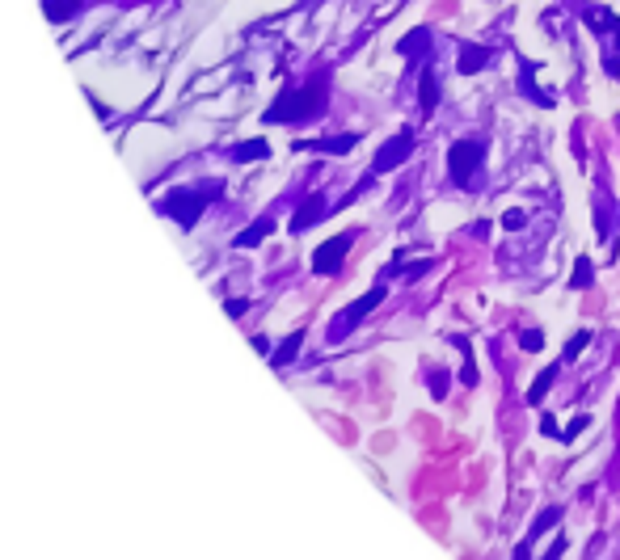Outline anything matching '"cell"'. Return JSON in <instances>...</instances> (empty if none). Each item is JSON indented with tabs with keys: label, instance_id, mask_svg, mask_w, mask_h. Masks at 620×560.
<instances>
[{
	"label": "cell",
	"instance_id": "cell-12",
	"mask_svg": "<svg viewBox=\"0 0 620 560\" xmlns=\"http://www.w3.org/2000/svg\"><path fill=\"white\" fill-rule=\"evenodd\" d=\"M401 51H427V34H410V38H401Z\"/></svg>",
	"mask_w": 620,
	"mask_h": 560
},
{
	"label": "cell",
	"instance_id": "cell-15",
	"mask_svg": "<svg viewBox=\"0 0 620 560\" xmlns=\"http://www.w3.org/2000/svg\"><path fill=\"white\" fill-rule=\"evenodd\" d=\"M540 430H544V434H557V438H561V430H557V421H553V418H544V421H540Z\"/></svg>",
	"mask_w": 620,
	"mask_h": 560
},
{
	"label": "cell",
	"instance_id": "cell-4",
	"mask_svg": "<svg viewBox=\"0 0 620 560\" xmlns=\"http://www.w3.org/2000/svg\"><path fill=\"white\" fill-rule=\"evenodd\" d=\"M346 249H350V236H337V240H330V244L317 253V261H312V266H317L321 274H334L337 266H342V253H346Z\"/></svg>",
	"mask_w": 620,
	"mask_h": 560
},
{
	"label": "cell",
	"instance_id": "cell-3",
	"mask_svg": "<svg viewBox=\"0 0 620 560\" xmlns=\"http://www.w3.org/2000/svg\"><path fill=\"white\" fill-rule=\"evenodd\" d=\"M380 299H384V286H376V291H367V295H363V299H359V304L350 308V312H342V316L334 321V337H342V333H350V325H355L359 316H367V312H372V308H376Z\"/></svg>",
	"mask_w": 620,
	"mask_h": 560
},
{
	"label": "cell",
	"instance_id": "cell-8",
	"mask_svg": "<svg viewBox=\"0 0 620 560\" xmlns=\"http://www.w3.org/2000/svg\"><path fill=\"white\" fill-rule=\"evenodd\" d=\"M591 21H595V26H591V30H599V34H604V30H612V26H616V21H612V13H608V9H591Z\"/></svg>",
	"mask_w": 620,
	"mask_h": 560
},
{
	"label": "cell",
	"instance_id": "cell-7",
	"mask_svg": "<svg viewBox=\"0 0 620 560\" xmlns=\"http://www.w3.org/2000/svg\"><path fill=\"white\" fill-rule=\"evenodd\" d=\"M439 105V81H434V72L422 76V110H434Z\"/></svg>",
	"mask_w": 620,
	"mask_h": 560
},
{
	"label": "cell",
	"instance_id": "cell-13",
	"mask_svg": "<svg viewBox=\"0 0 620 560\" xmlns=\"http://www.w3.org/2000/svg\"><path fill=\"white\" fill-rule=\"evenodd\" d=\"M524 219H527L524 211H507V219H502V228H511V232H515V228H524Z\"/></svg>",
	"mask_w": 620,
	"mask_h": 560
},
{
	"label": "cell",
	"instance_id": "cell-6",
	"mask_svg": "<svg viewBox=\"0 0 620 560\" xmlns=\"http://www.w3.org/2000/svg\"><path fill=\"white\" fill-rule=\"evenodd\" d=\"M485 63H489V51H481V47L460 51V72H477V68H485Z\"/></svg>",
	"mask_w": 620,
	"mask_h": 560
},
{
	"label": "cell",
	"instance_id": "cell-14",
	"mask_svg": "<svg viewBox=\"0 0 620 560\" xmlns=\"http://www.w3.org/2000/svg\"><path fill=\"white\" fill-rule=\"evenodd\" d=\"M443 388H447V379H443V375H430V392H434V400H443Z\"/></svg>",
	"mask_w": 620,
	"mask_h": 560
},
{
	"label": "cell",
	"instance_id": "cell-10",
	"mask_svg": "<svg viewBox=\"0 0 620 560\" xmlns=\"http://www.w3.org/2000/svg\"><path fill=\"white\" fill-rule=\"evenodd\" d=\"M519 346H524V350H540V346H544V333H536V328H527L524 337H519Z\"/></svg>",
	"mask_w": 620,
	"mask_h": 560
},
{
	"label": "cell",
	"instance_id": "cell-1",
	"mask_svg": "<svg viewBox=\"0 0 620 560\" xmlns=\"http://www.w3.org/2000/svg\"><path fill=\"white\" fill-rule=\"evenodd\" d=\"M477 169H481V143L477 140H460V143L447 147V173H452L456 186H469Z\"/></svg>",
	"mask_w": 620,
	"mask_h": 560
},
{
	"label": "cell",
	"instance_id": "cell-5",
	"mask_svg": "<svg viewBox=\"0 0 620 560\" xmlns=\"http://www.w3.org/2000/svg\"><path fill=\"white\" fill-rule=\"evenodd\" d=\"M553 379H557V367H549V371L536 375V383L527 388V405H540V400H544V392L553 388Z\"/></svg>",
	"mask_w": 620,
	"mask_h": 560
},
{
	"label": "cell",
	"instance_id": "cell-2",
	"mask_svg": "<svg viewBox=\"0 0 620 560\" xmlns=\"http://www.w3.org/2000/svg\"><path fill=\"white\" fill-rule=\"evenodd\" d=\"M410 147H414V131L405 127V131H401V135H397L392 143H384V147H380V156H376V173H388V169H397V165L410 156Z\"/></svg>",
	"mask_w": 620,
	"mask_h": 560
},
{
	"label": "cell",
	"instance_id": "cell-11",
	"mask_svg": "<svg viewBox=\"0 0 620 560\" xmlns=\"http://www.w3.org/2000/svg\"><path fill=\"white\" fill-rule=\"evenodd\" d=\"M586 341H591V333H586V328H582L578 337H570V346H566V363H570V358L578 354V350H582V346H586Z\"/></svg>",
	"mask_w": 620,
	"mask_h": 560
},
{
	"label": "cell",
	"instance_id": "cell-9",
	"mask_svg": "<svg viewBox=\"0 0 620 560\" xmlns=\"http://www.w3.org/2000/svg\"><path fill=\"white\" fill-rule=\"evenodd\" d=\"M586 282H591V261L582 257V261L574 266V279H570V286H586Z\"/></svg>",
	"mask_w": 620,
	"mask_h": 560
}]
</instances>
